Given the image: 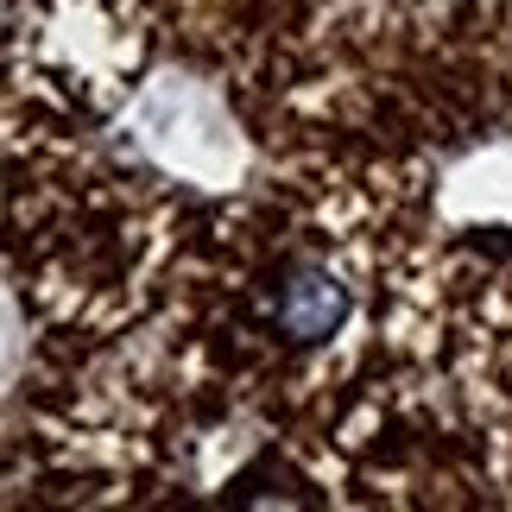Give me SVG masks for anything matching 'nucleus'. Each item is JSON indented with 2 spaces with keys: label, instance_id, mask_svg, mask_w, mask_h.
Masks as SVG:
<instances>
[{
  "label": "nucleus",
  "instance_id": "f257e3e1",
  "mask_svg": "<svg viewBox=\"0 0 512 512\" xmlns=\"http://www.w3.org/2000/svg\"><path fill=\"white\" fill-rule=\"evenodd\" d=\"M348 310H354L348 285L329 266H310V260L291 266L279 279V291H272V323H279L291 342H304V348L336 336V329L348 323Z\"/></svg>",
  "mask_w": 512,
  "mask_h": 512
}]
</instances>
